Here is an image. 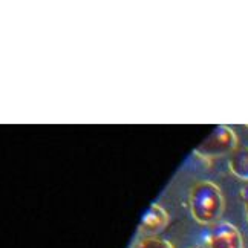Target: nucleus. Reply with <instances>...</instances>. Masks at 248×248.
<instances>
[{
  "label": "nucleus",
  "mask_w": 248,
  "mask_h": 248,
  "mask_svg": "<svg viewBox=\"0 0 248 248\" xmlns=\"http://www.w3.org/2000/svg\"><path fill=\"white\" fill-rule=\"evenodd\" d=\"M188 205L195 221L202 225L215 224L224 212V196L215 183H196L188 196Z\"/></svg>",
  "instance_id": "obj_1"
},
{
  "label": "nucleus",
  "mask_w": 248,
  "mask_h": 248,
  "mask_svg": "<svg viewBox=\"0 0 248 248\" xmlns=\"http://www.w3.org/2000/svg\"><path fill=\"white\" fill-rule=\"evenodd\" d=\"M237 149V137L228 126H217L213 132L195 149V154L201 158H216L233 154Z\"/></svg>",
  "instance_id": "obj_2"
},
{
  "label": "nucleus",
  "mask_w": 248,
  "mask_h": 248,
  "mask_svg": "<svg viewBox=\"0 0 248 248\" xmlns=\"http://www.w3.org/2000/svg\"><path fill=\"white\" fill-rule=\"evenodd\" d=\"M208 248H244L239 230L230 222L216 224L207 239Z\"/></svg>",
  "instance_id": "obj_3"
},
{
  "label": "nucleus",
  "mask_w": 248,
  "mask_h": 248,
  "mask_svg": "<svg viewBox=\"0 0 248 248\" xmlns=\"http://www.w3.org/2000/svg\"><path fill=\"white\" fill-rule=\"evenodd\" d=\"M169 222V213L159 204H152L144 213L140 224V230L144 234L159 233Z\"/></svg>",
  "instance_id": "obj_4"
},
{
  "label": "nucleus",
  "mask_w": 248,
  "mask_h": 248,
  "mask_svg": "<svg viewBox=\"0 0 248 248\" xmlns=\"http://www.w3.org/2000/svg\"><path fill=\"white\" fill-rule=\"evenodd\" d=\"M230 171L242 181H248V147H237L228 161Z\"/></svg>",
  "instance_id": "obj_5"
},
{
  "label": "nucleus",
  "mask_w": 248,
  "mask_h": 248,
  "mask_svg": "<svg viewBox=\"0 0 248 248\" xmlns=\"http://www.w3.org/2000/svg\"><path fill=\"white\" fill-rule=\"evenodd\" d=\"M135 248H173L169 241H164V239H159V237H155V236H147L144 239H141Z\"/></svg>",
  "instance_id": "obj_6"
},
{
  "label": "nucleus",
  "mask_w": 248,
  "mask_h": 248,
  "mask_svg": "<svg viewBox=\"0 0 248 248\" xmlns=\"http://www.w3.org/2000/svg\"><path fill=\"white\" fill-rule=\"evenodd\" d=\"M241 196H242V202H244V207H245V213H247V221H248V184L242 188L241 192Z\"/></svg>",
  "instance_id": "obj_7"
},
{
  "label": "nucleus",
  "mask_w": 248,
  "mask_h": 248,
  "mask_svg": "<svg viewBox=\"0 0 248 248\" xmlns=\"http://www.w3.org/2000/svg\"><path fill=\"white\" fill-rule=\"evenodd\" d=\"M190 248H198V247H190Z\"/></svg>",
  "instance_id": "obj_8"
},
{
  "label": "nucleus",
  "mask_w": 248,
  "mask_h": 248,
  "mask_svg": "<svg viewBox=\"0 0 248 248\" xmlns=\"http://www.w3.org/2000/svg\"><path fill=\"white\" fill-rule=\"evenodd\" d=\"M247 127H248V126H247Z\"/></svg>",
  "instance_id": "obj_9"
}]
</instances>
